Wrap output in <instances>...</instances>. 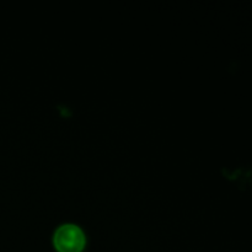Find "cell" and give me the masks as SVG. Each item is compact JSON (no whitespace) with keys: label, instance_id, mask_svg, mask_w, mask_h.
I'll list each match as a JSON object with an SVG mask.
<instances>
[{"label":"cell","instance_id":"1","mask_svg":"<svg viewBox=\"0 0 252 252\" xmlns=\"http://www.w3.org/2000/svg\"><path fill=\"white\" fill-rule=\"evenodd\" d=\"M85 244V233L76 224H61L54 230L53 245L58 252H81Z\"/></svg>","mask_w":252,"mask_h":252}]
</instances>
